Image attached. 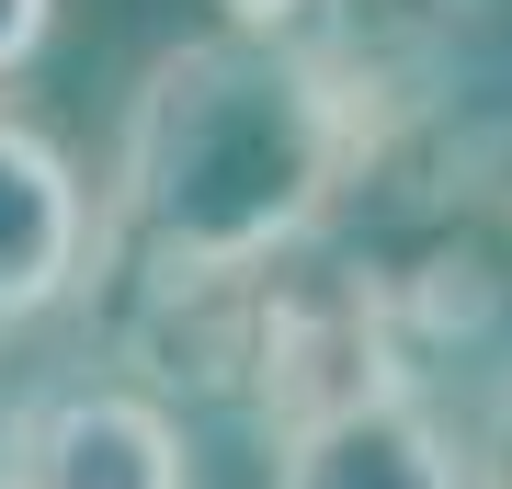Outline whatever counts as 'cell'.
Instances as JSON below:
<instances>
[{
	"mask_svg": "<svg viewBox=\"0 0 512 489\" xmlns=\"http://www.w3.org/2000/svg\"><path fill=\"white\" fill-rule=\"evenodd\" d=\"M342 91L251 35H194L137 80L114 137V217L171 285H228L319 228L342 182Z\"/></svg>",
	"mask_w": 512,
	"mask_h": 489,
	"instance_id": "1",
	"label": "cell"
},
{
	"mask_svg": "<svg viewBox=\"0 0 512 489\" xmlns=\"http://www.w3.org/2000/svg\"><path fill=\"white\" fill-rule=\"evenodd\" d=\"M274 489H478V467L421 399H399V387H342L330 410H308L285 433Z\"/></svg>",
	"mask_w": 512,
	"mask_h": 489,
	"instance_id": "3",
	"label": "cell"
},
{
	"mask_svg": "<svg viewBox=\"0 0 512 489\" xmlns=\"http://www.w3.org/2000/svg\"><path fill=\"white\" fill-rule=\"evenodd\" d=\"M92 262V194H80V160L46 126L0 114V330L46 319L57 296Z\"/></svg>",
	"mask_w": 512,
	"mask_h": 489,
	"instance_id": "4",
	"label": "cell"
},
{
	"mask_svg": "<svg viewBox=\"0 0 512 489\" xmlns=\"http://www.w3.org/2000/svg\"><path fill=\"white\" fill-rule=\"evenodd\" d=\"M46 23H57V0H0V80L46 46Z\"/></svg>",
	"mask_w": 512,
	"mask_h": 489,
	"instance_id": "5",
	"label": "cell"
},
{
	"mask_svg": "<svg viewBox=\"0 0 512 489\" xmlns=\"http://www.w3.org/2000/svg\"><path fill=\"white\" fill-rule=\"evenodd\" d=\"M0 489H194V444L137 387H46L0 433Z\"/></svg>",
	"mask_w": 512,
	"mask_h": 489,
	"instance_id": "2",
	"label": "cell"
}]
</instances>
